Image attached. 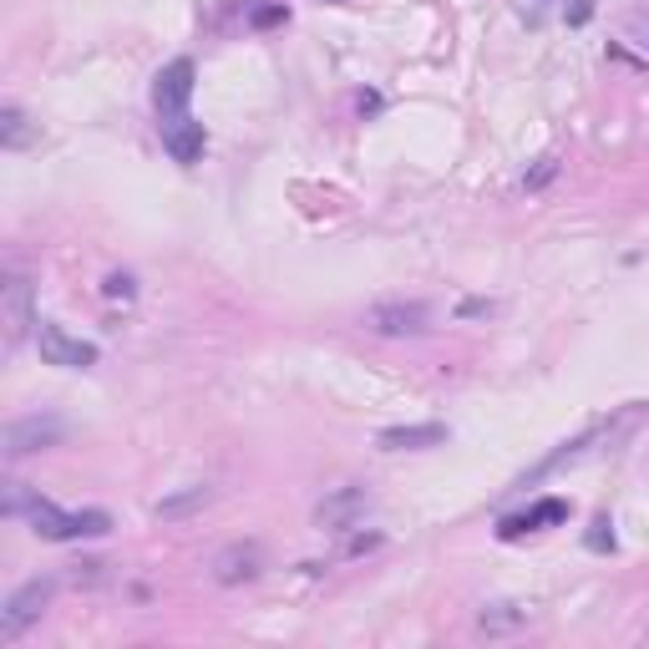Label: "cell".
Returning <instances> with one entry per match:
<instances>
[{"label":"cell","instance_id":"6da1fadb","mask_svg":"<svg viewBox=\"0 0 649 649\" xmlns=\"http://www.w3.org/2000/svg\"><path fill=\"white\" fill-rule=\"evenodd\" d=\"M25 523H31V533H37V538H47V543L107 538V533H112V517L102 513V507L66 513V507H56L51 497H31V507H25Z\"/></svg>","mask_w":649,"mask_h":649},{"label":"cell","instance_id":"7a4b0ae2","mask_svg":"<svg viewBox=\"0 0 649 649\" xmlns=\"http://www.w3.org/2000/svg\"><path fill=\"white\" fill-rule=\"evenodd\" d=\"M61 436H66V421L51 416V411H31V416H16L11 426H6V462H21V457H37V452H51V446H61Z\"/></svg>","mask_w":649,"mask_h":649},{"label":"cell","instance_id":"3957f363","mask_svg":"<svg viewBox=\"0 0 649 649\" xmlns=\"http://www.w3.org/2000/svg\"><path fill=\"white\" fill-rule=\"evenodd\" d=\"M51 599H56V578H31V584H21V589L6 599V609H0V645H16V639L47 614Z\"/></svg>","mask_w":649,"mask_h":649},{"label":"cell","instance_id":"277c9868","mask_svg":"<svg viewBox=\"0 0 649 649\" xmlns=\"http://www.w3.org/2000/svg\"><path fill=\"white\" fill-rule=\"evenodd\" d=\"M0 324H6V350H21L37 324V300H31L25 275H6V285H0Z\"/></svg>","mask_w":649,"mask_h":649},{"label":"cell","instance_id":"5b68a950","mask_svg":"<svg viewBox=\"0 0 649 649\" xmlns=\"http://www.w3.org/2000/svg\"><path fill=\"white\" fill-rule=\"evenodd\" d=\"M193 76H198V66H193L188 56L168 61V66L157 72V82H153V107H157V122H168V117H188V102H193Z\"/></svg>","mask_w":649,"mask_h":649},{"label":"cell","instance_id":"8992f818","mask_svg":"<svg viewBox=\"0 0 649 649\" xmlns=\"http://www.w3.org/2000/svg\"><path fill=\"white\" fill-rule=\"evenodd\" d=\"M365 330L375 336H421L432 330V305L426 300H385L365 310Z\"/></svg>","mask_w":649,"mask_h":649},{"label":"cell","instance_id":"52a82bcc","mask_svg":"<svg viewBox=\"0 0 649 649\" xmlns=\"http://www.w3.org/2000/svg\"><path fill=\"white\" fill-rule=\"evenodd\" d=\"M37 346H41V361L61 365V371H86V365H96L92 340H76L72 330H61V324H51V320L37 324Z\"/></svg>","mask_w":649,"mask_h":649},{"label":"cell","instance_id":"ba28073f","mask_svg":"<svg viewBox=\"0 0 649 649\" xmlns=\"http://www.w3.org/2000/svg\"><path fill=\"white\" fill-rule=\"evenodd\" d=\"M259 574H265V548H259V543H229V548L214 558V578L224 584V589L254 584Z\"/></svg>","mask_w":649,"mask_h":649},{"label":"cell","instance_id":"9c48e42d","mask_svg":"<svg viewBox=\"0 0 649 649\" xmlns=\"http://www.w3.org/2000/svg\"><path fill=\"white\" fill-rule=\"evenodd\" d=\"M157 127H163V147L173 153V163L193 168V163L204 157V147H208L204 122H193V117H168V122H157Z\"/></svg>","mask_w":649,"mask_h":649},{"label":"cell","instance_id":"30bf717a","mask_svg":"<svg viewBox=\"0 0 649 649\" xmlns=\"http://www.w3.org/2000/svg\"><path fill=\"white\" fill-rule=\"evenodd\" d=\"M365 507H371V493H365V487H340L336 497H324V503H320L315 523H320V528H330V533H340V528H350L356 517H365Z\"/></svg>","mask_w":649,"mask_h":649},{"label":"cell","instance_id":"8fae6325","mask_svg":"<svg viewBox=\"0 0 649 649\" xmlns=\"http://www.w3.org/2000/svg\"><path fill=\"white\" fill-rule=\"evenodd\" d=\"M375 442L385 452H421V446H442L446 442V426L442 421H421V426H385Z\"/></svg>","mask_w":649,"mask_h":649},{"label":"cell","instance_id":"7c38bea8","mask_svg":"<svg viewBox=\"0 0 649 649\" xmlns=\"http://www.w3.org/2000/svg\"><path fill=\"white\" fill-rule=\"evenodd\" d=\"M568 517V503H558V497H548V503L528 507V513H517L503 523V538H523V533H538L543 523H564Z\"/></svg>","mask_w":649,"mask_h":649},{"label":"cell","instance_id":"4fadbf2b","mask_svg":"<svg viewBox=\"0 0 649 649\" xmlns=\"http://www.w3.org/2000/svg\"><path fill=\"white\" fill-rule=\"evenodd\" d=\"M214 503V487H183V493L163 497V503L153 507L163 523H178V517H193V513H204V507Z\"/></svg>","mask_w":649,"mask_h":649},{"label":"cell","instance_id":"5bb4252c","mask_svg":"<svg viewBox=\"0 0 649 649\" xmlns=\"http://www.w3.org/2000/svg\"><path fill=\"white\" fill-rule=\"evenodd\" d=\"M41 127H31V117H25L21 107H0V147L6 153H21V147L37 143Z\"/></svg>","mask_w":649,"mask_h":649},{"label":"cell","instance_id":"9a60e30c","mask_svg":"<svg viewBox=\"0 0 649 649\" xmlns=\"http://www.w3.org/2000/svg\"><path fill=\"white\" fill-rule=\"evenodd\" d=\"M528 625V609H517V604H487L477 614V629L482 635H513V629Z\"/></svg>","mask_w":649,"mask_h":649},{"label":"cell","instance_id":"2e32d148","mask_svg":"<svg viewBox=\"0 0 649 649\" xmlns=\"http://www.w3.org/2000/svg\"><path fill=\"white\" fill-rule=\"evenodd\" d=\"M589 548H594V554H604V548H614V533H609V517H599V523H594V533H589Z\"/></svg>","mask_w":649,"mask_h":649},{"label":"cell","instance_id":"e0dca14e","mask_svg":"<svg viewBox=\"0 0 649 649\" xmlns=\"http://www.w3.org/2000/svg\"><path fill=\"white\" fill-rule=\"evenodd\" d=\"M249 21H254V25H275V21H285V6H259Z\"/></svg>","mask_w":649,"mask_h":649},{"label":"cell","instance_id":"ac0fdd59","mask_svg":"<svg viewBox=\"0 0 649 649\" xmlns=\"http://www.w3.org/2000/svg\"><path fill=\"white\" fill-rule=\"evenodd\" d=\"M554 168H558L554 157H543V163H538V173H533V178H528V188H538V183H548V178H554Z\"/></svg>","mask_w":649,"mask_h":649},{"label":"cell","instance_id":"d6986e66","mask_svg":"<svg viewBox=\"0 0 649 649\" xmlns=\"http://www.w3.org/2000/svg\"><path fill=\"white\" fill-rule=\"evenodd\" d=\"M107 295H122V300H127V295H133V279H127V275H112L107 279Z\"/></svg>","mask_w":649,"mask_h":649}]
</instances>
